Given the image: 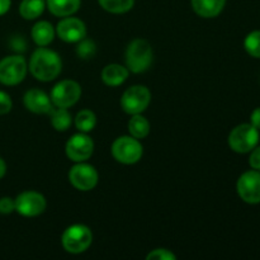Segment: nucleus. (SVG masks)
Masks as SVG:
<instances>
[{
    "instance_id": "1",
    "label": "nucleus",
    "mask_w": 260,
    "mask_h": 260,
    "mask_svg": "<svg viewBox=\"0 0 260 260\" xmlns=\"http://www.w3.org/2000/svg\"><path fill=\"white\" fill-rule=\"evenodd\" d=\"M28 70L37 80L47 83L57 78L62 70V61L56 51L47 47H38L32 53Z\"/></svg>"
},
{
    "instance_id": "2",
    "label": "nucleus",
    "mask_w": 260,
    "mask_h": 260,
    "mask_svg": "<svg viewBox=\"0 0 260 260\" xmlns=\"http://www.w3.org/2000/svg\"><path fill=\"white\" fill-rule=\"evenodd\" d=\"M152 58H154V52L146 40L136 38L127 46L124 61H126V68L131 73H145L151 66Z\"/></svg>"
},
{
    "instance_id": "3",
    "label": "nucleus",
    "mask_w": 260,
    "mask_h": 260,
    "mask_svg": "<svg viewBox=\"0 0 260 260\" xmlns=\"http://www.w3.org/2000/svg\"><path fill=\"white\" fill-rule=\"evenodd\" d=\"M93 243V233L83 223H74L65 229L61 236L62 248L70 254H81L88 250Z\"/></svg>"
},
{
    "instance_id": "4",
    "label": "nucleus",
    "mask_w": 260,
    "mask_h": 260,
    "mask_svg": "<svg viewBox=\"0 0 260 260\" xmlns=\"http://www.w3.org/2000/svg\"><path fill=\"white\" fill-rule=\"evenodd\" d=\"M112 156L114 160L123 165L136 164L141 160L144 154L140 140L135 139L131 135L129 136H119L112 144Z\"/></svg>"
},
{
    "instance_id": "5",
    "label": "nucleus",
    "mask_w": 260,
    "mask_h": 260,
    "mask_svg": "<svg viewBox=\"0 0 260 260\" xmlns=\"http://www.w3.org/2000/svg\"><path fill=\"white\" fill-rule=\"evenodd\" d=\"M28 73V63L20 55L7 56L0 60V83L14 86L22 83Z\"/></svg>"
},
{
    "instance_id": "6",
    "label": "nucleus",
    "mask_w": 260,
    "mask_h": 260,
    "mask_svg": "<svg viewBox=\"0 0 260 260\" xmlns=\"http://www.w3.org/2000/svg\"><path fill=\"white\" fill-rule=\"evenodd\" d=\"M259 142V129L251 123H241L229 135V146L239 154L250 152Z\"/></svg>"
},
{
    "instance_id": "7",
    "label": "nucleus",
    "mask_w": 260,
    "mask_h": 260,
    "mask_svg": "<svg viewBox=\"0 0 260 260\" xmlns=\"http://www.w3.org/2000/svg\"><path fill=\"white\" fill-rule=\"evenodd\" d=\"M151 102V91L145 85H132L121 96V107L127 114H140Z\"/></svg>"
},
{
    "instance_id": "8",
    "label": "nucleus",
    "mask_w": 260,
    "mask_h": 260,
    "mask_svg": "<svg viewBox=\"0 0 260 260\" xmlns=\"http://www.w3.org/2000/svg\"><path fill=\"white\" fill-rule=\"evenodd\" d=\"M81 96V86L78 81L66 79L61 80L52 88L50 98L55 107L70 108L75 106Z\"/></svg>"
},
{
    "instance_id": "9",
    "label": "nucleus",
    "mask_w": 260,
    "mask_h": 260,
    "mask_svg": "<svg viewBox=\"0 0 260 260\" xmlns=\"http://www.w3.org/2000/svg\"><path fill=\"white\" fill-rule=\"evenodd\" d=\"M69 180L75 189L89 192L94 189L99 182V174L93 165L85 161L76 162L69 172Z\"/></svg>"
},
{
    "instance_id": "10",
    "label": "nucleus",
    "mask_w": 260,
    "mask_h": 260,
    "mask_svg": "<svg viewBox=\"0 0 260 260\" xmlns=\"http://www.w3.org/2000/svg\"><path fill=\"white\" fill-rule=\"evenodd\" d=\"M15 202V211L23 217H36L42 215L47 207L45 196L36 190H24L19 193Z\"/></svg>"
},
{
    "instance_id": "11",
    "label": "nucleus",
    "mask_w": 260,
    "mask_h": 260,
    "mask_svg": "<svg viewBox=\"0 0 260 260\" xmlns=\"http://www.w3.org/2000/svg\"><path fill=\"white\" fill-rule=\"evenodd\" d=\"M66 156L74 162L86 161L94 152V141L88 134L79 132L68 140L65 146Z\"/></svg>"
},
{
    "instance_id": "12",
    "label": "nucleus",
    "mask_w": 260,
    "mask_h": 260,
    "mask_svg": "<svg viewBox=\"0 0 260 260\" xmlns=\"http://www.w3.org/2000/svg\"><path fill=\"white\" fill-rule=\"evenodd\" d=\"M236 190L244 202L249 205L260 203V172L249 170L241 174L236 183Z\"/></svg>"
},
{
    "instance_id": "13",
    "label": "nucleus",
    "mask_w": 260,
    "mask_h": 260,
    "mask_svg": "<svg viewBox=\"0 0 260 260\" xmlns=\"http://www.w3.org/2000/svg\"><path fill=\"white\" fill-rule=\"evenodd\" d=\"M56 35L61 41L68 43H78L86 37V25L75 17H65L56 25Z\"/></svg>"
},
{
    "instance_id": "14",
    "label": "nucleus",
    "mask_w": 260,
    "mask_h": 260,
    "mask_svg": "<svg viewBox=\"0 0 260 260\" xmlns=\"http://www.w3.org/2000/svg\"><path fill=\"white\" fill-rule=\"evenodd\" d=\"M23 104L28 111L36 114H48L53 108L50 95L37 88L25 91L23 96Z\"/></svg>"
},
{
    "instance_id": "15",
    "label": "nucleus",
    "mask_w": 260,
    "mask_h": 260,
    "mask_svg": "<svg viewBox=\"0 0 260 260\" xmlns=\"http://www.w3.org/2000/svg\"><path fill=\"white\" fill-rule=\"evenodd\" d=\"M128 69L119 63H109L106 68L102 70V80L106 85L112 86H119L127 80L128 78Z\"/></svg>"
},
{
    "instance_id": "16",
    "label": "nucleus",
    "mask_w": 260,
    "mask_h": 260,
    "mask_svg": "<svg viewBox=\"0 0 260 260\" xmlns=\"http://www.w3.org/2000/svg\"><path fill=\"white\" fill-rule=\"evenodd\" d=\"M193 10L202 18H215L223 10L226 0H190Z\"/></svg>"
},
{
    "instance_id": "17",
    "label": "nucleus",
    "mask_w": 260,
    "mask_h": 260,
    "mask_svg": "<svg viewBox=\"0 0 260 260\" xmlns=\"http://www.w3.org/2000/svg\"><path fill=\"white\" fill-rule=\"evenodd\" d=\"M32 40L38 47H46L53 41L56 36V29L47 20H40L36 23L30 30Z\"/></svg>"
},
{
    "instance_id": "18",
    "label": "nucleus",
    "mask_w": 260,
    "mask_h": 260,
    "mask_svg": "<svg viewBox=\"0 0 260 260\" xmlns=\"http://www.w3.org/2000/svg\"><path fill=\"white\" fill-rule=\"evenodd\" d=\"M81 0H46V7L55 17L65 18L80 9Z\"/></svg>"
},
{
    "instance_id": "19",
    "label": "nucleus",
    "mask_w": 260,
    "mask_h": 260,
    "mask_svg": "<svg viewBox=\"0 0 260 260\" xmlns=\"http://www.w3.org/2000/svg\"><path fill=\"white\" fill-rule=\"evenodd\" d=\"M46 8V0H22L19 14L25 20H35L42 15Z\"/></svg>"
},
{
    "instance_id": "20",
    "label": "nucleus",
    "mask_w": 260,
    "mask_h": 260,
    "mask_svg": "<svg viewBox=\"0 0 260 260\" xmlns=\"http://www.w3.org/2000/svg\"><path fill=\"white\" fill-rule=\"evenodd\" d=\"M51 116V124H52L53 128L58 132L68 131L70 128L71 123H73V117H71L70 112L68 111V108H60V107H56L52 108L50 112Z\"/></svg>"
},
{
    "instance_id": "21",
    "label": "nucleus",
    "mask_w": 260,
    "mask_h": 260,
    "mask_svg": "<svg viewBox=\"0 0 260 260\" xmlns=\"http://www.w3.org/2000/svg\"><path fill=\"white\" fill-rule=\"evenodd\" d=\"M128 132L135 139H145L150 134V122L141 113L134 114L128 121Z\"/></svg>"
},
{
    "instance_id": "22",
    "label": "nucleus",
    "mask_w": 260,
    "mask_h": 260,
    "mask_svg": "<svg viewBox=\"0 0 260 260\" xmlns=\"http://www.w3.org/2000/svg\"><path fill=\"white\" fill-rule=\"evenodd\" d=\"M74 123H75L76 129L79 132H84V134H89L93 131L96 126V116L93 111L90 109H83L79 112L74 118Z\"/></svg>"
},
{
    "instance_id": "23",
    "label": "nucleus",
    "mask_w": 260,
    "mask_h": 260,
    "mask_svg": "<svg viewBox=\"0 0 260 260\" xmlns=\"http://www.w3.org/2000/svg\"><path fill=\"white\" fill-rule=\"evenodd\" d=\"M99 5L112 14H123L134 8L135 0H98Z\"/></svg>"
},
{
    "instance_id": "24",
    "label": "nucleus",
    "mask_w": 260,
    "mask_h": 260,
    "mask_svg": "<svg viewBox=\"0 0 260 260\" xmlns=\"http://www.w3.org/2000/svg\"><path fill=\"white\" fill-rule=\"evenodd\" d=\"M246 52L255 58H260V30H254L246 36L244 41Z\"/></svg>"
},
{
    "instance_id": "25",
    "label": "nucleus",
    "mask_w": 260,
    "mask_h": 260,
    "mask_svg": "<svg viewBox=\"0 0 260 260\" xmlns=\"http://www.w3.org/2000/svg\"><path fill=\"white\" fill-rule=\"evenodd\" d=\"M78 47H76V53L80 58L83 60H88V58H93L96 52V46L95 43L91 40H86L83 38L80 42H78Z\"/></svg>"
},
{
    "instance_id": "26",
    "label": "nucleus",
    "mask_w": 260,
    "mask_h": 260,
    "mask_svg": "<svg viewBox=\"0 0 260 260\" xmlns=\"http://www.w3.org/2000/svg\"><path fill=\"white\" fill-rule=\"evenodd\" d=\"M146 259L147 260H175L177 259V255H175L172 250H169V249L159 248L150 251V253L146 255Z\"/></svg>"
},
{
    "instance_id": "27",
    "label": "nucleus",
    "mask_w": 260,
    "mask_h": 260,
    "mask_svg": "<svg viewBox=\"0 0 260 260\" xmlns=\"http://www.w3.org/2000/svg\"><path fill=\"white\" fill-rule=\"evenodd\" d=\"M13 108V102L12 98L8 93L0 90V116L3 114H7L12 111Z\"/></svg>"
},
{
    "instance_id": "28",
    "label": "nucleus",
    "mask_w": 260,
    "mask_h": 260,
    "mask_svg": "<svg viewBox=\"0 0 260 260\" xmlns=\"http://www.w3.org/2000/svg\"><path fill=\"white\" fill-rule=\"evenodd\" d=\"M15 211V202L10 197L0 198V215H10Z\"/></svg>"
},
{
    "instance_id": "29",
    "label": "nucleus",
    "mask_w": 260,
    "mask_h": 260,
    "mask_svg": "<svg viewBox=\"0 0 260 260\" xmlns=\"http://www.w3.org/2000/svg\"><path fill=\"white\" fill-rule=\"evenodd\" d=\"M249 164L253 169L260 172V146H255L251 150V155L249 157Z\"/></svg>"
},
{
    "instance_id": "30",
    "label": "nucleus",
    "mask_w": 260,
    "mask_h": 260,
    "mask_svg": "<svg viewBox=\"0 0 260 260\" xmlns=\"http://www.w3.org/2000/svg\"><path fill=\"white\" fill-rule=\"evenodd\" d=\"M250 121L254 127H256V128L260 129V107L259 108L254 109L253 113H251L250 116Z\"/></svg>"
},
{
    "instance_id": "31",
    "label": "nucleus",
    "mask_w": 260,
    "mask_h": 260,
    "mask_svg": "<svg viewBox=\"0 0 260 260\" xmlns=\"http://www.w3.org/2000/svg\"><path fill=\"white\" fill-rule=\"evenodd\" d=\"M12 5V0H0V17L7 14Z\"/></svg>"
},
{
    "instance_id": "32",
    "label": "nucleus",
    "mask_w": 260,
    "mask_h": 260,
    "mask_svg": "<svg viewBox=\"0 0 260 260\" xmlns=\"http://www.w3.org/2000/svg\"><path fill=\"white\" fill-rule=\"evenodd\" d=\"M5 173H7V164H5L4 159H3V157L0 156V179H2V178L4 177Z\"/></svg>"
}]
</instances>
